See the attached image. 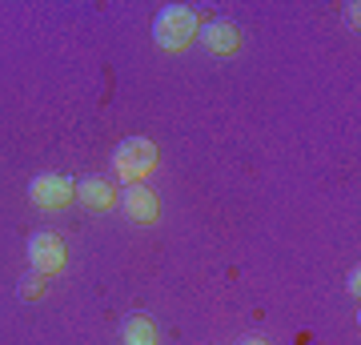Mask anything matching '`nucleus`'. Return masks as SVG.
I'll use <instances>...</instances> for the list:
<instances>
[{
    "instance_id": "obj_1",
    "label": "nucleus",
    "mask_w": 361,
    "mask_h": 345,
    "mask_svg": "<svg viewBox=\"0 0 361 345\" xmlns=\"http://www.w3.org/2000/svg\"><path fill=\"white\" fill-rule=\"evenodd\" d=\"M197 37V13L193 8H185V4H169L161 8L153 20V40L161 44L165 52H180L189 49Z\"/></svg>"
},
{
    "instance_id": "obj_2",
    "label": "nucleus",
    "mask_w": 361,
    "mask_h": 345,
    "mask_svg": "<svg viewBox=\"0 0 361 345\" xmlns=\"http://www.w3.org/2000/svg\"><path fill=\"white\" fill-rule=\"evenodd\" d=\"M113 169H116V177L129 181V185L145 181L157 169V145L145 141V137H129V141H121V145H116V153H113Z\"/></svg>"
},
{
    "instance_id": "obj_3",
    "label": "nucleus",
    "mask_w": 361,
    "mask_h": 345,
    "mask_svg": "<svg viewBox=\"0 0 361 345\" xmlns=\"http://www.w3.org/2000/svg\"><path fill=\"white\" fill-rule=\"evenodd\" d=\"M65 241L56 237V233H32L28 237V261L37 269L40 277H52V273H61L65 269Z\"/></svg>"
},
{
    "instance_id": "obj_4",
    "label": "nucleus",
    "mask_w": 361,
    "mask_h": 345,
    "mask_svg": "<svg viewBox=\"0 0 361 345\" xmlns=\"http://www.w3.org/2000/svg\"><path fill=\"white\" fill-rule=\"evenodd\" d=\"M28 197H32V205H40V209H65V205L77 197V185L68 177L44 173V177H37L28 185Z\"/></svg>"
},
{
    "instance_id": "obj_5",
    "label": "nucleus",
    "mask_w": 361,
    "mask_h": 345,
    "mask_svg": "<svg viewBox=\"0 0 361 345\" xmlns=\"http://www.w3.org/2000/svg\"><path fill=\"white\" fill-rule=\"evenodd\" d=\"M201 40H205V49L213 52V56H233V52L241 49V32H237V25H233L229 16L209 20V25L201 28Z\"/></svg>"
},
{
    "instance_id": "obj_6",
    "label": "nucleus",
    "mask_w": 361,
    "mask_h": 345,
    "mask_svg": "<svg viewBox=\"0 0 361 345\" xmlns=\"http://www.w3.org/2000/svg\"><path fill=\"white\" fill-rule=\"evenodd\" d=\"M157 213H161V201H157V193L149 185H129L125 189V217L149 225V221H157Z\"/></svg>"
},
{
    "instance_id": "obj_7",
    "label": "nucleus",
    "mask_w": 361,
    "mask_h": 345,
    "mask_svg": "<svg viewBox=\"0 0 361 345\" xmlns=\"http://www.w3.org/2000/svg\"><path fill=\"white\" fill-rule=\"evenodd\" d=\"M77 197L80 205H89V209H109L113 205V185H104L101 177H89L77 185Z\"/></svg>"
},
{
    "instance_id": "obj_8",
    "label": "nucleus",
    "mask_w": 361,
    "mask_h": 345,
    "mask_svg": "<svg viewBox=\"0 0 361 345\" xmlns=\"http://www.w3.org/2000/svg\"><path fill=\"white\" fill-rule=\"evenodd\" d=\"M121 337H125V345H157V329L149 317H129Z\"/></svg>"
},
{
    "instance_id": "obj_9",
    "label": "nucleus",
    "mask_w": 361,
    "mask_h": 345,
    "mask_svg": "<svg viewBox=\"0 0 361 345\" xmlns=\"http://www.w3.org/2000/svg\"><path fill=\"white\" fill-rule=\"evenodd\" d=\"M40 293H44V277L40 273H28L25 285H20V297H40Z\"/></svg>"
},
{
    "instance_id": "obj_10",
    "label": "nucleus",
    "mask_w": 361,
    "mask_h": 345,
    "mask_svg": "<svg viewBox=\"0 0 361 345\" xmlns=\"http://www.w3.org/2000/svg\"><path fill=\"white\" fill-rule=\"evenodd\" d=\"M357 16H361L357 4H345V25H349V28H357Z\"/></svg>"
},
{
    "instance_id": "obj_11",
    "label": "nucleus",
    "mask_w": 361,
    "mask_h": 345,
    "mask_svg": "<svg viewBox=\"0 0 361 345\" xmlns=\"http://www.w3.org/2000/svg\"><path fill=\"white\" fill-rule=\"evenodd\" d=\"M345 285H349V293L357 297V289H361V273H357V269H353V273L345 277Z\"/></svg>"
},
{
    "instance_id": "obj_12",
    "label": "nucleus",
    "mask_w": 361,
    "mask_h": 345,
    "mask_svg": "<svg viewBox=\"0 0 361 345\" xmlns=\"http://www.w3.org/2000/svg\"><path fill=\"white\" fill-rule=\"evenodd\" d=\"M237 345H265L261 337H245V341H237Z\"/></svg>"
}]
</instances>
